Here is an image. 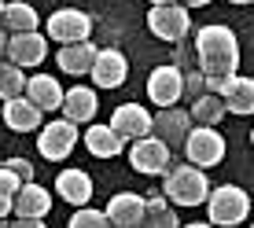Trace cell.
Listing matches in <instances>:
<instances>
[{"mask_svg":"<svg viewBox=\"0 0 254 228\" xmlns=\"http://www.w3.org/2000/svg\"><path fill=\"white\" fill-rule=\"evenodd\" d=\"M195 66L206 81H225L240 70V41L229 26L214 22L195 33Z\"/></svg>","mask_w":254,"mask_h":228,"instance_id":"cell-1","label":"cell"},{"mask_svg":"<svg viewBox=\"0 0 254 228\" xmlns=\"http://www.w3.org/2000/svg\"><path fill=\"white\" fill-rule=\"evenodd\" d=\"M162 195L166 203L173 206H203L210 199V180H206V170H199V166H170V170L162 173Z\"/></svg>","mask_w":254,"mask_h":228,"instance_id":"cell-2","label":"cell"},{"mask_svg":"<svg viewBox=\"0 0 254 228\" xmlns=\"http://www.w3.org/2000/svg\"><path fill=\"white\" fill-rule=\"evenodd\" d=\"M206 214H210V225H243L251 214V195L236 184H221V188H210V199H206Z\"/></svg>","mask_w":254,"mask_h":228,"instance_id":"cell-3","label":"cell"},{"mask_svg":"<svg viewBox=\"0 0 254 228\" xmlns=\"http://www.w3.org/2000/svg\"><path fill=\"white\" fill-rule=\"evenodd\" d=\"M147 30L159 41H170V45H181L191 30V11L185 4H159L147 11Z\"/></svg>","mask_w":254,"mask_h":228,"instance_id":"cell-4","label":"cell"},{"mask_svg":"<svg viewBox=\"0 0 254 228\" xmlns=\"http://www.w3.org/2000/svg\"><path fill=\"white\" fill-rule=\"evenodd\" d=\"M48 37L59 41V48L81 45V41L92 37V15L77 11V7H59V11L48 15Z\"/></svg>","mask_w":254,"mask_h":228,"instance_id":"cell-5","label":"cell"},{"mask_svg":"<svg viewBox=\"0 0 254 228\" xmlns=\"http://www.w3.org/2000/svg\"><path fill=\"white\" fill-rule=\"evenodd\" d=\"M185 155L199 170H214V166H221V159H225V136L217 133V129L195 125L185 140Z\"/></svg>","mask_w":254,"mask_h":228,"instance_id":"cell-6","label":"cell"},{"mask_svg":"<svg viewBox=\"0 0 254 228\" xmlns=\"http://www.w3.org/2000/svg\"><path fill=\"white\" fill-rule=\"evenodd\" d=\"M129 166H133L136 173H144V177H159V173H166L173 166V151L155 136L133 140V147H129Z\"/></svg>","mask_w":254,"mask_h":228,"instance_id":"cell-7","label":"cell"},{"mask_svg":"<svg viewBox=\"0 0 254 228\" xmlns=\"http://www.w3.org/2000/svg\"><path fill=\"white\" fill-rule=\"evenodd\" d=\"M195 129V121H191V114L188 111H181V107H166V111H159L151 118V136L155 140H162L170 151H185V140H188V133Z\"/></svg>","mask_w":254,"mask_h":228,"instance_id":"cell-8","label":"cell"},{"mask_svg":"<svg viewBox=\"0 0 254 228\" xmlns=\"http://www.w3.org/2000/svg\"><path fill=\"white\" fill-rule=\"evenodd\" d=\"M181 96H185V70H177V66H155L151 74H147V100H151L159 111L177 107Z\"/></svg>","mask_w":254,"mask_h":228,"instance_id":"cell-9","label":"cell"},{"mask_svg":"<svg viewBox=\"0 0 254 228\" xmlns=\"http://www.w3.org/2000/svg\"><path fill=\"white\" fill-rule=\"evenodd\" d=\"M77 144V125L66 118H56L48 121V125H41V136H37V151L45 155V159L59 162V159H70V151H74Z\"/></svg>","mask_w":254,"mask_h":228,"instance_id":"cell-10","label":"cell"},{"mask_svg":"<svg viewBox=\"0 0 254 228\" xmlns=\"http://www.w3.org/2000/svg\"><path fill=\"white\" fill-rule=\"evenodd\" d=\"M48 56V37H41L37 30L33 33H11L7 37V63L15 66H41Z\"/></svg>","mask_w":254,"mask_h":228,"instance_id":"cell-11","label":"cell"},{"mask_svg":"<svg viewBox=\"0 0 254 228\" xmlns=\"http://www.w3.org/2000/svg\"><path fill=\"white\" fill-rule=\"evenodd\" d=\"M111 129L122 140H144V136H151V114L140 103H122L111 114Z\"/></svg>","mask_w":254,"mask_h":228,"instance_id":"cell-12","label":"cell"},{"mask_svg":"<svg viewBox=\"0 0 254 228\" xmlns=\"http://www.w3.org/2000/svg\"><path fill=\"white\" fill-rule=\"evenodd\" d=\"M89 74H92L96 89H118L129 77V63H126V56H122L118 48H100V56H96Z\"/></svg>","mask_w":254,"mask_h":228,"instance_id":"cell-13","label":"cell"},{"mask_svg":"<svg viewBox=\"0 0 254 228\" xmlns=\"http://www.w3.org/2000/svg\"><path fill=\"white\" fill-rule=\"evenodd\" d=\"M144 210H147V203L136 195V191H118V195H111V203H107L103 214H107L111 228H140Z\"/></svg>","mask_w":254,"mask_h":228,"instance_id":"cell-14","label":"cell"},{"mask_svg":"<svg viewBox=\"0 0 254 228\" xmlns=\"http://www.w3.org/2000/svg\"><path fill=\"white\" fill-rule=\"evenodd\" d=\"M96 111H100V100H96L92 89L77 85V89L63 92V118L66 121H74V125H92Z\"/></svg>","mask_w":254,"mask_h":228,"instance_id":"cell-15","label":"cell"},{"mask_svg":"<svg viewBox=\"0 0 254 228\" xmlns=\"http://www.w3.org/2000/svg\"><path fill=\"white\" fill-rule=\"evenodd\" d=\"M22 96H26V100H30L41 114L63 107V89H59V81H56L52 74H33L30 81H26V92H22Z\"/></svg>","mask_w":254,"mask_h":228,"instance_id":"cell-16","label":"cell"},{"mask_svg":"<svg viewBox=\"0 0 254 228\" xmlns=\"http://www.w3.org/2000/svg\"><path fill=\"white\" fill-rule=\"evenodd\" d=\"M56 191H59V199L70 206H89V199H92V177L85 170H63L56 177Z\"/></svg>","mask_w":254,"mask_h":228,"instance_id":"cell-17","label":"cell"},{"mask_svg":"<svg viewBox=\"0 0 254 228\" xmlns=\"http://www.w3.org/2000/svg\"><path fill=\"white\" fill-rule=\"evenodd\" d=\"M4 125L15 129V133H33L45 121H41V111L26 96H15V100H4Z\"/></svg>","mask_w":254,"mask_h":228,"instance_id":"cell-18","label":"cell"},{"mask_svg":"<svg viewBox=\"0 0 254 228\" xmlns=\"http://www.w3.org/2000/svg\"><path fill=\"white\" fill-rule=\"evenodd\" d=\"M221 100H225V111L229 114H254V77H229L221 89Z\"/></svg>","mask_w":254,"mask_h":228,"instance_id":"cell-19","label":"cell"},{"mask_svg":"<svg viewBox=\"0 0 254 228\" xmlns=\"http://www.w3.org/2000/svg\"><path fill=\"white\" fill-rule=\"evenodd\" d=\"M96 56H100V48H96L92 41H81V45H66V48H59L56 63H59V70H63V74L81 77V74H89V70H92Z\"/></svg>","mask_w":254,"mask_h":228,"instance_id":"cell-20","label":"cell"},{"mask_svg":"<svg viewBox=\"0 0 254 228\" xmlns=\"http://www.w3.org/2000/svg\"><path fill=\"white\" fill-rule=\"evenodd\" d=\"M48 210H52V191L30 180V184H22V188H19L11 214H15V217H45Z\"/></svg>","mask_w":254,"mask_h":228,"instance_id":"cell-21","label":"cell"},{"mask_svg":"<svg viewBox=\"0 0 254 228\" xmlns=\"http://www.w3.org/2000/svg\"><path fill=\"white\" fill-rule=\"evenodd\" d=\"M85 147H89V155H96V159H115V155H122V147H126V140H122L111 125H92L85 129Z\"/></svg>","mask_w":254,"mask_h":228,"instance_id":"cell-22","label":"cell"},{"mask_svg":"<svg viewBox=\"0 0 254 228\" xmlns=\"http://www.w3.org/2000/svg\"><path fill=\"white\" fill-rule=\"evenodd\" d=\"M0 26H4L7 33H33L37 30V11H33L26 0H11V4H4Z\"/></svg>","mask_w":254,"mask_h":228,"instance_id":"cell-23","label":"cell"},{"mask_svg":"<svg viewBox=\"0 0 254 228\" xmlns=\"http://www.w3.org/2000/svg\"><path fill=\"white\" fill-rule=\"evenodd\" d=\"M191 121H195V125H206V129H214L217 121L225 118V100L221 96H214V92H206V96H199V100H191Z\"/></svg>","mask_w":254,"mask_h":228,"instance_id":"cell-24","label":"cell"},{"mask_svg":"<svg viewBox=\"0 0 254 228\" xmlns=\"http://www.w3.org/2000/svg\"><path fill=\"white\" fill-rule=\"evenodd\" d=\"M140 228H181L177 214H173V206L166 203V195L147 199V210H144V221H140Z\"/></svg>","mask_w":254,"mask_h":228,"instance_id":"cell-25","label":"cell"},{"mask_svg":"<svg viewBox=\"0 0 254 228\" xmlns=\"http://www.w3.org/2000/svg\"><path fill=\"white\" fill-rule=\"evenodd\" d=\"M26 92V74L15 63H0V100H15Z\"/></svg>","mask_w":254,"mask_h":228,"instance_id":"cell-26","label":"cell"},{"mask_svg":"<svg viewBox=\"0 0 254 228\" xmlns=\"http://www.w3.org/2000/svg\"><path fill=\"white\" fill-rule=\"evenodd\" d=\"M70 228H111V221H107V214H103V210L77 206V214L70 217Z\"/></svg>","mask_w":254,"mask_h":228,"instance_id":"cell-27","label":"cell"},{"mask_svg":"<svg viewBox=\"0 0 254 228\" xmlns=\"http://www.w3.org/2000/svg\"><path fill=\"white\" fill-rule=\"evenodd\" d=\"M185 96H191V100L206 96V77L199 74V70H188V74H185Z\"/></svg>","mask_w":254,"mask_h":228,"instance_id":"cell-28","label":"cell"},{"mask_svg":"<svg viewBox=\"0 0 254 228\" xmlns=\"http://www.w3.org/2000/svg\"><path fill=\"white\" fill-rule=\"evenodd\" d=\"M19 188H22V180L15 177V173L7 170L4 162H0V191H4V195H11V199H15V195H19Z\"/></svg>","mask_w":254,"mask_h":228,"instance_id":"cell-29","label":"cell"},{"mask_svg":"<svg viewBox=\"0 0 254 228\" xmlns=\"http://www.w3.org/2000/svg\"><path fill=\"white\" fill-rule=\"evenodd\" d=\"M4 166H7V170H11L22 184L33 180V166H30V159H4Z\"/></svg>","mask_w":254,"mask_h":228,"instance_id":"cell-30","label":"cell"},{"mask_svg":"<svg viewBox=\"0 0 254 228\" xmlns=\"http://www.w3.org/2000/svg\"><path fill=\"white\" fill-rule=\"evenodd\" d=\"M7 228H48V225H45V217H15Z\"/></svg>","mask_w":254,"mask_h":228,"instance_id":"cell-31","label":"cell"},{"mask_svg":"<svg viewBox=\"0 0 254 228\" xmlns=\"http://www.w3.org/2000/svg\"><path fill=\"white\" fill-rule=\"evenodd\" d=\"M11 210H15V199L0 191V217H7V214H11Z\"/></svg>","mask_w":254,"mask_h":228,"instance_id":"cell-32","label":"cell"},{"mask_svg":"<svg viewBox=\"0 0 254 228\" xmlns=\"http://www.w3.org/2000/svg\"><path fill=\"white\" fill-rule=\"evenodd\" d=\"M4 56H7V30L0 26V59H4Z\"/></svg>","mask_w":254,"mask_h":228,"instance_id":"cell-33","label":"cell"},{"mask_svg":"<svg viewBox=\"0 0 254 228\" xmlns=\"http://www.w3.org/2000/svg\"><path fill=\"white\" fill-rule=\"evenodd\" d=\"M210 0H185V7H206Z\"/></svg>","mask_w":254,"mask_h":228,"instance_id":"cell-34","label":"cell"},{"mask_svg":"<svg viewBox=\"0 0 254 228\" xmlns=\"http://www.w3.org/2000/svg\"><path fill=\"white\" fill-rule=\"evenodd\" d=\"M181 228H214V225H203V221H195V225H181Z\"/></svg>","mask_w":254,"mask_h":228,"instance_id":"cell-35","label":"cell"},{"mask_svg":"<svg viewBox=\"0 0 254 228\" xmlns=\"http://www.w3.org/2000/svg\"><path fill=\"white\" fill-rule=\"evenodd\" d=\"M159 4H177V0H151V7H159Z\"/></svg>","mask_w":254,"mask_h":228,"instance_id":"cell-36","label":"cell"},{"mask_svg":"<svg viewBox=\"0 0 254 228\" xmlns=\"http://www.w3.org/2000/svg\"><path fill=\"white\" fill-rule=\"evenodd\" d=\"M7 225H11V221H7V217H0V228H7Z\"/></svg>","mask_w":254,"mask_h":228,"instance_id":"cell-37","label":"cell"},{"mask_svg":"<svg viewBox=\"0 0 254 228\" xmlns=\"http://www.w3.org/2000/svg\"><path fill=\"white\" fill-rule=\"evenodd\" d=\"M229 4H251V0H229Z\"/></svg>","mask_w":254,"mask_h":228,"instance_id":"cell-38","label":"cell"},{"mask_svg":"<svg viewBox=\"0 0 254 228\" xmlns=\"http://www.w3.org/2000/svg\"><path fill=\"white\" fill-rule=\"evenodd\" d=\"M0 15H4V0H0Z\"/></svg>","mask_w":254,"mask_h":228,"instance_id":"cell-39","label":"cell"},{"mask_svg":"<svg viewBox=\"0 0 254 228\" xmlns=\"http://www.w3.org/2000/svg\"><path fill=\"white\" fill-rule=\"evenodd\" d=\"M251 144H254V129H251Z\"/></svg>","mask_w":254,"mask_h":228,"instance_id":"cell-40","label":"cell"},{"mask_svg":"<svg viewBox=\"0 0 254 228\" xmlns=\"http://www.w3.org/2000/svg\"><path fill=\"white\" fill-rule=\"evenodd\" d=\"M0 162H4V159H0Z\"/></svg>","mask_w":254,"mask_h":228,"instance_id":"cell-41","label":"cell"},{"mask_svg":"<svg viewBox=\"0 0 254 228\" xmlns=\"http://www.w3.org/2000/svg\"><path fill=\"white\" fill-rule=\"evenodd\" d=\"M251 228H254V225H251Z\"/></svg>","mask_w":254,"mask_h":228,"instance_id":"cell-42","label":"cell"}]
</instances>
